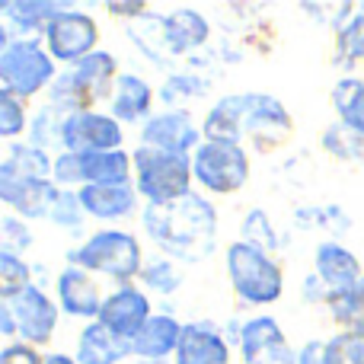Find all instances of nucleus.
Masks as SVG:
<instances>
[{"label": "nucleus", "mask_w": 364, "mask_h": 364, "mask_svg": "<svg viewBox=\"0 0 364 364\" xmlns=\"http://www.w3.org/2000/svg\"><path fill=\"white\" fill-rule=\"evenodd\" d=\"M138 218L144 237L176 262H205L218 250V208L201 192L166 205H144Z\"/></svg>", "instance_id": "1"}, {"label": "nucleus", "mask_w": 364, "mask_h": 364, "mask_svg": "<svg viewBox=\"0 0 364 364\" xmlns=\"http://www.w3.org/2000/svg\"><path fill=\"white\" fill-rule=\"evenodd\" d=\"M294 132L291 109L272 93H227L211 102L201 122L205 141H227V144H259L262 151L284 144Z\"/></svg>", "instance_id": "2"}, {"label": "nucleus", "mask_w": 364, "mask_h": 364, "mask_svg": "<svg viewBox=\"0 0 364 364\" xmlns=\"http://www.w3.org/2000/svg\"><path fill=\"white\" fill-rule=\"evenodd\" d=\"M119 61L112 51L100 48L87 55L83 61L70 64L58 74V80L48 90V106L61 109L64 115L74 112H93L100 102L112 100L115 80H119Z\"/></svg>", "instance_id": "3"}, {"label": "nucleus", "mask_w": 364, "mask_h": 364, "mask_svg": "<svg viewBox=\"0 0 364 364\" xmlns=\"http://www.w3.org/2000/svg\"><path fill=\"white\" fill-rule=\"evenodd\" d=\"M144 250L141 240L132 230H119V227H102V230L90 233L83 243L68 250V265L90 272V275L109 278L119 284H134L144 269Z\"/></svg>", "instance_id": "4"}, {"label": "nucleus", "mask_w": 364, "mask_h": 364, "mask_svg": "<svg viewBox=\"0 0 364 364\" xmlns=\"http://www.w3.org/2000/svg\"><path fill=\"white\" fill-rule=\"evenodd\" d=\"M224 272L233 294L246 307H272L284 294V269L272 252L252 243H230L224 250Z\"/></svg>", "instance_id": "5"}, {"label": "nucleus", "mask_w": 364, "mask_h": 364, "mask_svg": "<svg viewBox=\"0 0 364 364\" xmlns=\"http://www.w3.org/2000/svg\"><path fill=\"white\" fill-rule=\"evenodd\" d=\"M134 188H138L144 205H166V201L186 198L195 192L192 157L182 154L154 151V147H134Z\"/></svg>", "instance_id": "6"}, {"label": "nucleus", "mask_w": 364, "mask_h": 364, "mask_svg": "<svg viewBox=\"0 0 364 364\" xmlns=\"http://www.w3.org/2000/svg\"><path fill=\"white\" fill-rule=\"evenodd\" d=\"M58 74L61 68L42 38H13L0 48V90H10L19 100L48 93Z\"/></svg>", "instance_id": "7"}, {"label": "nucleus", "mask_w": 364, "mask_h": 364, "mask_svg": "<svg viewBox=\"0 0 364 364\" xmlns=\"http://www.w3.org/2000/svg\"><path fill=\"white\" fill-rule=\"evenodd\" d=\"M51 179L61 188L83 186H132L134 182V157L122 151H96V154H55V170Z\"/></svg>", "instance_id": "8"}, {"label": "nucleus", "mask_w": 364, "mask_h": 364, "mask_svg": "<svg viewBox=\"0 0 364 364\" xmlns=\"http://www.w3.org/2000/svg\"><path fill=\"white\" fill-rule=\"evenodd\" d=\"M252 160L243 144L227 141H201L192 154V176L195 186L208 195H233L250 182Z\"/></svg>", "instance_id": "9"}, {"label": "nucleus", "mask_w": 364, "mask_h": 364, "mask_svg": "<svg viewBox=\"0 0 364 364\" xmlns=\"http://www.w3.org/2000/svg\"><path fill=\"white\" fill-rule=\"evenodd\" d=\"M42 42L58 64L70 68V64L83 61L87 55L100 51V26L87 10L64 6L48 23V29L42 32Z\"/></svg>", "instance_id": "10"}, {"label": "nucleus", "mask_w": 364, "mask_h": 364, "mask_svg": "<svg viewBox=\"0 0 364 364\" xmlns=\"http://www.w3.org/2000/svg\"><path fill=\"white\" fill-rule=\"evenodd\" d=\"M138 141H141V147L192 157L198 151V144L205 141V134H201V125L192 119L188 109H164V112H154L141 125Z\"/></svg>", "instance_id": "11"}, {"label": "nucleus", "mask_w": 364, "mask_h": 364, "mask_svg": "<svg viewBox=\"0 0 364 364\" xmlns=\"http://www.w3.org/2000/svg\"><path fill=\"white\" fill-rule=\"evenodd\" d=\"M6 304H10L13 316H16L19 339L36 348L51 346L58 323H61V307H58L55 297H48V291L42 284H32V288H26L23 294H16Z\"/></svg>", "instance_id": "12"}, {"label": "nucleus", "mask_w": 364, "mask_h": 364, "mask_svg": "<svg viewBox=\"0 0 364 364\" xmlns=\"http://www.w3.org/2000/svg\"><path fill=\"white\" fill-rule=\"evenodd\" d=\"M237 348L243 364H297V352L291 348L282 323L269 314H256L243 320Z\"/></svg>", "instance_id": "13"}, {"label": "nucleus", "mask_w": 364, "mask_h": 364, "mask_svg": "<svg viewBox=\"0 0 364 364\" xmlns=\"http://www.w3.org/2000/svg\"><path fill=\"white\" fill-rule=\"evenodd\" d=\"M125 147V125L109 112H74L64 122V151L70 154H96V151H122Z\"/></svg>", "instance_id": "14"}, {"label": "nucleus", "mask_w": 364, "mask_h": 364, "mask_svg": "<svg viewBox=\"0 0 364 364\" xmlns=\"http://www.w3.org/2000/svg\"><path fill=\"white\" fill-rule=\"evenodd\" d=\"M151 316H154V304L147 297V291L141 284H119L112 294H106V304H102L96 323H102L119 339L134 342V336L147 326Z\"/></svg>", "instance_id": "15"}, {"label": "nucleus", "mask_w": 364, "mask_h": 364, "mask_svg": "<svg viewBox=\"0 0 364 364\" xmlns=\"http://www.w3.org/2000/svg\"><path fill=\"white\" fill-rule=\"evenodd\" d=\"M55 301L64 316L83 323H96L100 310L106 304V294L100 291L96 278L90 272L77 269V265H64L55 278Z\"/></svg>", "instance_id": "16"}, {"label": "nucleus", "mask_w": 364, "mask_h": 364, "mask_svg": "<svg viewBox=\"0 0 364 364\" xmlns=\"http://www.w3.org/2000/svg\"><path fill=\"white\" fill-rule=\"evenodd\" d=\"M157 29L166 58H188L211 38V23L195 6H176L166 16H157Z\"/></svg>", "instance_id": "17"}, {"label": "nucleus", "mask_w": 364, "mask_h": 364, "mask_svg": "<svg viewBox=\"0 0 364 364\" xmlns=\"http://www.w3.org/2000/svg\"><path fill=\"white\" fill-rule=\"evenodd\" d=\"M173 364H230V342L211 320L186 323Z\"/></svg>", "instance_id": "18"}, {"label": "nucleus", "mask_w": 364, "mask_h": 364, "mask_svg": "<svg viewBox=\"0 0 364 364\" xmlns=\"http://www.w3.org/2000/svg\"><path fill=\"white\" fill-rule=\"evenodd\" d=\"M154 87L134 70H122L119 80H115L112 100H109V115L122 125H144L154 115Z\"/></svg>", "instance_id": "19"}, {"label": "nucleus", "mask_w": 364, "mask_h": 364, "mask_svg": "<svg viewBox=\"0 0 364 364\" xmlns=\"http://www.w3.org/2000/svg\"><path fill=\"white\" fill-rule=\"evenodd\" d=\"M314 272L320 275V282L333 291H348L358 282H364V265L348 246H342L339 240H323L314 250Z\"/></svg>", "instance_id": "20"}, {"label": "nucleus", "mask_w": 364, "mask_h": 364, "mask_svg": "<svg viewBox=\"0 0 364 364\" xmlns=\"http://www.w3.org/2000/svg\"><path fill=\"white\" fill-rule=\"evenodd\" d=\"M68 4L58 0H0V26L13 38H42L48 23Z\"/></svg>", "instance_id": "21"}, {"label": "nucleus", "mask_w": 364, "mask_h": 364, "mask_svg": "<svg viewBox=\"0 0 364 364\" xmlns=\"http://www.w3.org/2000/svg\"><path fill=\"white\" fill-rule=\"evenodd\" d=\"M80 201L87 218L93 220H125L132 214H141L144 208L134 182L132 186H83Z\"/></svg>", "instance_id": "22"}, {"label": "nucleus", "mask_w": 364, "mask_h": 364, "mask_svg": "<svg viewBox=\"0 0 364 364\" xmlns=\"http://www.w3.org/2000/svg\"><path fill=\"white\" fill-rule=\"evenodd\" d=\"M182 329H186V323H179L173 314H154L151 320H147V326L141 329V333L134 336V342H132L134 358L160 361V364L176 358Z\"/></svg>", "instance_id": "23"}, {"label": "nucleus", "mask_w": 364, "mask_h": 364, "mask_svg": "<svg viewBox=\"0 0 364 364\" xmlns=\"http://www.w3.org/2000/svg\"><path fill=\"white\" fill-rule=\"evenodd\" d=\"M74 358L77 364H122L134 358V352H132V342L109 333L102 323H83V329L77 333Z\"/></svg>", "instance_id": "24"}, {"label": "nucleus", "mask_w": 364, "mask_h": 364, "mask_svg": "<svg viewBox=\"0 0 364 364\" xmlns=\"http://www.w3.org/2000/svg\"><path fill=\"white\" fill-rule=\"evenodd\" d=\"M51 170H55V157L29 141L6 144L4 160H0V176L16 182H48Z\"/></svg>", "instance_id": "25"}, {"label": "nucleus", "mask_w": 364, "mask_h": 364, "mask_svg": "<svg viewBox=\"0 0 364 364\" xmlns=\"http://www.w3.org/2000/svg\"><path fill=\"white\" fill-rule=\"evenodd\" d=\"M326 310L333 316V323L339 326V333L364 339V282H358L348 291H333L326 297Z\"/></svg>", "instance_id": "26"}, {"label": "nucleus", "mask_w": 364, "mask_h": 364, "mask_svg": "<svg viewBox=\"0 0 364 364\" xmlns=\"http://www.w3.org/2000/svg\"><path fill=\"white\" fill-rule=\"evenodd\" d=\"M333 109L339 115V122L352 132L364 134V80L361 77H339L329 90Z\"/></svg>", "instance_id": "27"}, {"label": "nucleus", "mask_w": 364, "mask_h": 364, "mask_svg": "<svg viewBox=\"0 0 364 364\" xmlns=\"http://www.w3.org/2000/svg\"><path fill=\"white\" fill-rule=\"evenodd\" d=\"M182 282H186V275H182L179 262L170 256H164V252L147 256L144 269H141V275H138L141 288H144L147 294H160V297H173L182 288Z\"/></svg>", "instance_id": "28"}, {"label": "nucleus", "mask_w": 364, "mask_h": 364, "mask_svg": "<svg viewBox=\"0 0 364 364\" xmlns=\"http://www.w3.org/2000/svg\"><path fill=\"white\" fill-rule=\"evenodd\" d=\"M64 122H68V115L61 112V109H55V106H48L45 102L42 109H36L32 112V122H29V144H36V147H42V151H55V154H61L64 151Z\"/></svg>", "instance_id": "29"}, {"label": "nucleus", "mask_w": 364, "mask_h": 364, "mask_svg": "<svg viewBox=\"0 0 364 364\" xmlns=\"http://www.w3.org/2000/svg\"><path fill=\"white\" fill-rule=\"evenodd\" d=\"M336 61L342 68H352V64L364 61V4L355 6L352 19L336 32Z\"/></svg>", "instance_id": "30"}, {"label": "nucleus", "mask_w": 364, "mask_h": 364, "mask_svg": "<svg viewBox=\"0 0 364 364\" xmlns=\"http://www.w3.org/2000/svg\"><path fill=\"white\" fill-rule=\"evenodd\" d=\"M48 224H55L64 233H80L87 224V211H83V201L77 188H58L55 205L48 211Z\"/></svg>", "instance_id": "31"}, {"label": "nucleus", "mask_w": 364, "mask_h": 364, "mask_svg": "<svg viewBox=\"0 0 364 364\" xmlns=\"http://www.w3.org/2000/svg\"><path fill=\"white\" fill-rule=\"evenodd\" d=\"M32 284V265L26 262V256L0 250V301H13Z\"/></svg>", "instance_id": "32"}, {"label": "nucleus", "mask_w": 364, "mask_h": 364, "mask_svg": "<svg viewBox=\"0 0 364 364\" xmlns=\"http://www.w3.org/2000/svg\"><path fill=\"white\" fill-rule=\"evenodd\" d=\"M29 122H32L29 100H19L10 90H0V138L6 144H13L23 132H29Z\"/></svg>", "instance_id": "33"}, {"label": "nucleus", "mask_w": 364, "mask_h": 364, "mask_svg": "<svg viewBox=\"0 0 364 364\" xmlns=\"http://www.w3.org/2000/svg\"><path fill=\"white\" fill-rule=\"evenodd\" d=\"M208 93V80L198 77L195 70H176L164 80L157 100L164 102L166 109H179V100H198V96Z\"/></svg>", "instance_id": "34"}, {"label": "nucleus", "mask_w": 364, "mask_h": 364, "mask_svg": "<svg viewBox=\"0 0 364 364\" xmlns=\"http://www.w3.org/2000/svg\"><path fill=\"white\" fill-rule=\"evenodd\" d=\"M320 144H323V151L333 154V157H339V160L364 164V134L346 128L342 122H336V125H329L326 132H323Z\"/></svg>", "instance_id": "35"}, {"label": "nucleus", "mask_w": 364, "mask_h": 364, "mask_svg": "<svg viewBox=\"0 0 364 364\" xmlns=\"http://www.w3.org/2000/svg\"><path fill=\"white\" fill-rule=\"evenodd\" d=\"M240 230H243V237H240L243 243H252V246H259V250H265V252L282 250V237H278L269 211H262V208H250V211L243 214Z\"/></svg>", "instance_id": "36"}, {"label": "nucleus", "mask_w": 364, "mask_h": 364, "mask_svg": "<svg viewBox=\"0 0 364 364\" xmlns=\"http://www.w3.org/2000/svg\"><path fill=\"white\" fill-rule=\"evenodd\" d=\"M32 243H36V233L29 230V220L16 218V214H6L0 220V250L23 256V252L32 250Z\"/></svg>", "instance_id": "37"}, {"label": "nucleus", "mask_w": 364, "mask_h": 364, "mask_svg": "<svg viewBox=\"0 0 364 364\" xmlns=\"http://www.w3.org/2000/svg\"><path fill=\"white\" fill-rule=\"evenodd\" d=\"M323 358H326V364H364V339L346 333L329 336Z\"/></svg>", "instance_id": "38"}, {"label": "nucleus", "mask_w": 364, "mask_h": 364, "mask_svg": "<svg viewBox=\"0 0 364 364\" xmlns=\"http://www.w3.org/2000/svg\"><path fill=\"white\" fill-rule=\"evenodd\" d=\"M0 364H45V355L29 342L16 339L0 348Z\"/></svg>", "instance_id": "39"}, {"label": "nucleus", "mask_w": 364, "mask_h": 364, "mask_svg": "<svg viewBox=\"0 0 364 364\" xmlns=\"http://www.w3.org/2000/svg\"><path fill=\"white\" fill-rule=\"evenodd\" d=\"M301 294H304V301H307V304H326L329 288L320 282V275H316V272H310V275L304 278V284H301Z\"/></svg>", "instance_id": "40"}, {"label": "nucleus", "mask_w": 364, "mask_h": 364, "mask_svg": "<svg viewBox=\"0 0 364 364\" xmlns=\"http://www.w3.org/2000/svg\"><path fill=\"white\" fill-rule=\"evenodd\" d=\"M147 10H151V6H147V4H119V0H112V4H106V13H109V16H119V19H134V23H138V19H144V16H147Z\"/></svg>", "instance_id": "41"}, {"label": "nucleus", "mask_w": 364, "mask_h": 364, "mask_svg": "<svg viewBox=\"0 0 364 364\" xmlns=\"http://www.w3.org/2000/svg\"><path fill=\"white\" fill-rule=\"evenodd\" d=\"M323 348H326V339H310L297 348V364H326L323 358Z\"/></svg>", "instance_id": "42"}, {"label": "nucleus", "mask_w": 364, "mask_h": 364, "mask_svg": "<svg viewBox=\"0 0 364 364\" xmlns=\"http://www.w3.org/2000/svg\"><path fill=\"white\" fill-rule=\"evenodd\" d=\"M45 364H77V358L68 352H48L45 355Z\"/></svg>", "instance_id": "43"}, {"label": "nucleus", "mask_w": 364, "mask_h": 364, "mask_svg": "<svg viewBox=\"0 0 364 364\" xmlns=\"http://www.w3.org/2000/svg\"><path fill=\"white\" fill-rule=\"evenodd\" d=\"M132 364H160V361H144V358H132Z\"/></svg>", "instance_id": "44"}]
</instances>
